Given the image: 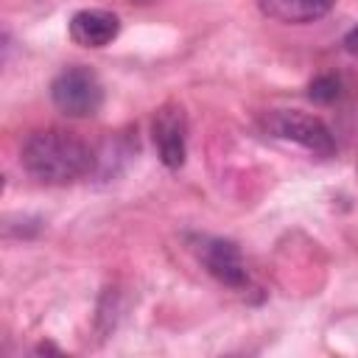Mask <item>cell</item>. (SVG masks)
I'll return each mask as SVG.
<instances>
[{
  "mask_svg": "<svg viewBox=\"0 0 358 358\" xmlns=\"http://www.w3.org/2000/svg\"><path fill=\"white\" fill-rule=\"evenodd\" d=\"M20 162L36 182L45 185H70L92 171L90 145L64 129H39L25 137Z\"/></svg>",
  "mask_w": 358,
  "mask_h": 358,
  "instance_id": "obj_1",
  "label": "cell"
},
{
  "mask_svg": "<svg viewBox=\"0 0 358 358\" xmlns=\"http://www.w3.org/2000/svg\"><path fill=\"white\" fill-rule=\"evenodd\" d=\"M50 98L67 117H92L103 106V87L90 67L73 64L50 81Z\"/></svg>",
  "mask_w": 358,
  "mask_h": 358,
  "instance_id": "obj_2",
  "label": "cell"
},
{
  "mask_svg": "<svg viewBox=\"0 0 358 358\" xmlns=\"http://www.w3.org/2000/svg\"><path fill=\"white\" fill-rule=\"evenodd\" d=\"M263 126L271 137L277 140H291L302 148H308L310 154H319V157H330L336 151V140L330 134V129L308 115V112H299V109H277V112H268L263 117Z\"/></svg>",
  "mask_w": 358,
  "mask_h": 358,
  "instance_id": "obj_3",
  "label": "cell"
},
{
  "mask_svg": "<svg viewBox=\"0 0 358 358\" xmlns=\"http://www.w3.org/2000/svg\"><path fill=\"white\" fill-rule=\"evenodd\" d=\"M157 157L165 168L176 171L185 162L187 154V117L179 103H162L151 123Z\"/></svg>",
  "mask_w": 358,
  "mask_h": 358,
  "instance_id": "obj_4",
  "label": "cell"
},
{
  "mask_svg": "<svg viewBox=\"0 0 358 358\" xmlns=\"http://www.w3.org/2000/svg\"><path fill=\"white\" fill-rule=\"evenodd\" d=\"M196 252H199L201 266L218 282H224L229 288H243L249 282V274H246L241 249L232 241H224V238H201L199 246H196Z\"/></svg>",
  "mask_w": 358,
  "mask_h": 358,
  "instance_id": "obj_5",
  "label": "cell"
},
{
  "mask_svg": "<svg viewBox=\"0 0 358 358\" xmlns=\"http://www.w3.org/2000/svg\"><path fill=\"white\" fill-rule=\"evenodd\" d=\"M117 34H120V20L106 8H81L70 20V39L81 48H103Z\"/></svg>",
  "mask_w": 358,
  "mask_h": 358,
  "instance_id": "obj_6",
  "label": "cell"
},
{
  "mask_svg": "<svg viewBox=\"0 0 358 358\" xmlns=\"http://www.w3.org/2000/svg\"><path fill=\"white\" fill-rule=\"evenodd\" d=\"M257 6L266 17L277 22L302 25V22L322 20L333 8V0H257Z\"/></svg>",
  "mask_w": 358,
  "mask_h": 358,
  "instance_id": "obj_7",
  "label": "cell"
},
{
  "mask_svg": "<svg viewBox=\"0 0 358 358\" xmlns=\"http://www.w3.org/2000/svg\"><path fill=\"white\" fill-rule=\"evenodd\" d=\"M344 95V81L336 73H322L308 84V98L316 103H333Z\"/></svg>",
  "mask_w": 358,
  "mask_h": 358,
  "instance_id": "obj_8",
  "label": "cell"
},
{
  "mask_svg": "<svg viewBox=\"0 0 358 358\" xmlns=\"http://www.w3.org/2000/svg\"><path fill=\"white\" fill-rule=\"evenodd\" d=\"M344 48H347V53H352V56H358V25L344 36Z\"/></svg>",
  "mask_w": 358,
  "mask_h": 358,
  "instance_id": "obj_9",
  "label": "cell"
},
{
  "mask_svg": "<svg viewBox=\"0 0 358 358\" xmlns=\"http://www.w3.org/2000/svg\"><path fill=\"white\" fill-rule=\"evenodd\" d=\"M129 3H137V6H148V3H154V0H129Z\"/></svg>",
  "mask_w": 358,
  "mask_h": 358,
  "instance_id": "obj_10",
  "label": "cell"
}]
</instances>
